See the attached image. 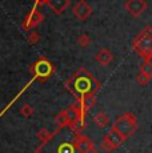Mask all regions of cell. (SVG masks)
<instances>
[{"instance_id":"7a4b0ae2","label":"cell","mask_w":152,"mask_h":153,"mask_svg":"<svg viewBox=\"0 0 152 153\" xmlns=\"http://www.w3.org/2000/svg\"><path fill=\"white\" fill-rule=\"evenodd\" d=\"M113 128L121 134L124 139L131 137L135 133L136 128H137V121L135 114L132 113H124L121 116H119L118 119L113 123Z\"/></svg>"},{"instance_id":"9a60e30c","label":"cell","mask_w":152,"mask_h":153,"mask_svg":"<svg viewBox=\"0 0 152 153\" xmlns=\"http://www.w3.org/2000/svg\"><path fill=\"white\" fill-rule=\"evenodd\" d=\"M151 77H152L151 75H147V73H144V72H140L139 75H137V77H136V81L140 85H143V87H144V85H147L148 83H150Z\"/></svg>"},{"instance_id":"d6986e66","label":"cell","mask_w":152,"mask_h":153,"mask_svg":"<svg viewBox=\"0 0 152 153\" xmlns=\"http://www.w3.org/2000/svg\"><path fill=\"white\" fill-rule=\"evenodd\" d=\"M39 40H40V35L37 33L36 31H31L30 33H28V42L31 44H36Z\"/></svg>"},{"instance_id":"6da1fadb","label":"cell","mask_w":152,"mask_h":153,"mask_svg":"<svg viewBox=\"0 0 152 153\" xmlns=\"http://www.w3.org/2000/svg\"><path fill=\"white\" fill-rule=\"evenodd\" d=\"M133 49L142 56L144 61L152 60V29L145 28L133 40Z\"/></svg>"},{"instance_id":"4fadbf2b","label":"cell","mask_w":152,"mask_h":153,"mask_svg":"<svg viewBox=\"0 0 152 153\" xmlns=\"http://www.w3.org/2000/svg\"><path fill=\"white\" fill-rule=\"evenodd\" d=\"M95 104H96L95 95H92V93H87L86 97H84V100H83V109L89 111Z\"/></svg>"},{"instance_id":"e0dca14e","label":"cell","mask_w":152,"mask_h":153,"mask_svg":"<svg viewBox=\"0 0 152 153\" xmlns=\"http://www.w3.org/2000/svg\"><path fill=\"white\" fill-rule=\"evenodd\" d=\"M140 72H144L147 75H151L152 76V61H144L140 67Z\"/></svg>"},{"instance_id":"8fae6325","label":"cell","mask_w":152,"mask_h":153,"mask_svg":"<svg viewBox=\"0 0 152 153\" xmlns=\"http://www.w3.org/2000/svg\"><path fill=\"white\" fill-rule=\"evenodd\" d=\"M93 123H95V125L98 126V128L103 129L110 124V117H108V114L104 113V112H98V113L93 116Z\"/></svg>"},{"instance_id":"ac0fdd59","label":"cell","mask_w":152,"mask_h":153,"mask_svg":"<svg viewBox=\"0 0 152 153\" xmlns=\"http://www.w3.org/2000/svg\"><path fill=\"white\" fill-rule=\"evenodd\" d=\"M37 137H39L40 141H43V143H45V141H48L51 139V133H49L47 129H40L39 133H37Z\"/></svg>"},{"instance_id":"ffe728a7","label":"cell","mask_w":152,"mask_h":153,"mask_svg":"<svg viewBox=\"0 0 152 153\" xmlns=\"http://www.w3.org/2000/svg\"><path fill=\"white\" fill-rule=\"evenodd\" d=\"M60 153H72V148H71V146H68V145L61 146Z\"/></svg>"},{"instance_id":"7c38bea8","label":"cell","mask_w":152,"mask_h":153,"mask_svg":"<svg viewBox=\"0 0 152 153\" xmlns=\"http://www.w3.org/2000/svg\"><path fill=\"white\" fill-rule=\"evenodd\" d=\"M55 121H56V124L59 125V128H61V126L71 125V120H69V116H68V113H67V109L63 111V112H60V113L56 116Z\"/></svg>"},{"instance_id":"2e32d148","label":"cell","mask_w":152,"mask_h":153,"mask_svg":"<svg viewBox=\"0 0 152 153\" xmlns=\"http://www.w3.org/2000/svg\"><path fill=\"white\" fill-rule=\"evenodd\" d=\"M20 114H22L23 117H25V119H28V117H31L32 114H34V108H32L30 104H24L20 108Z\"/></svg>"},{"instance_id":"30bf717a","label":"cell","mask_w":152,"mask_h":153,"mask_svg":"<svg viewBox=\"0 0 152 153\" xmlns=\"http://www.w3.org/2000/svg\"><path fill=\"white\" fill-rule=\"evenodd\" d=\"M95 60L99 65L101 67H108L113 61V55L110 49L107 48H100L99 52L95 55Z\"/></svg>"},{"instance_id":"8992f818","label":"cell","mask_w":152,"mask_h":153,"mask_svg":"<svg viewBox=\"0 0 152 153\" xmlns=\"http://www.w3.org/2000/svg\"><path fill=\"white\" fill-rule=\"evenodd\" d=\"M43 20H44V16L39 12L37 5H34L32 11L28 13V16L25 17L24 23H23V28H24V29H31L34 27H37V25H39Z\"/></svg>"},{"instance_id":"9c48e42d","label":"cell","mask_w":152,"mask_h":153,"mask_svg":"<svg viewBox=\"0 0 152 153\" xmlns=\"http://www.w3.org/2000/svg\"><path fill=\"white\" fill-rule=\"evenodd\" d=\"M75 148L80 153H91L93 151V144L87 136H77L75 140Z\"/></svg>"},{"instance_id":"3957f363","label":"cell","mask_w":152,"mask_h":153,"mask_svg":"<svg viewBox=\"0 0 152 153\" xmlns=\"http://www.w3.org/2000/svg\"><path fill=\"white\" fill-rule=\"evenodd\" d=\"M124 140H125L124 137L112 126L103 136V140H101V149H103L104 152H112V151H115L116 148H119L120 144Z\"/></svg>"},{"instance_id":"5b68a950","label":"cell","mask_w":152,"mask_h":153,"mask_svg":"<svg viewBox=\"0 0 152 153\" xmlns=\"http://www.w3.org/2000/svg\"><path fill=\"white\" fill-rule=\"evenodd\" d=\"M72 12H74V16L79 20V22H86V20L92 15V7L86 1V0H79V1L75 4Z\"/></svg>"},{"instance_id":"ba28073f","label":"cell","mask_w":152,"mask_h":153,"mask_svg":"<svg viewBox=\"0 0 152 153\" xmlns=\"http://www.w3.org/2000/svg\"><path fill=\"white\" fill-rule=\"evenodd\" d=\"M69 4H71L69 0H47L45 3V5L49 8V11L55 15H61L69 7Z\"/></svg>"},{"instance_id":"277c9868","label":"cell","mask_w":152,"mask_h":153,"mask_svg":"<svg viewBox=\"0 0 152 153\" xmlns=\"http://www.w3.org/2000/svg\"><path fill=\"white\" fill-rule=\"evenodd\" d=\"M148 4L145 0H125L124 10L132 17H140L145 12Z\"/></svg>"},{"instance_id":"5bb4252c","label":"cell","mask_w":152,"mask_h":153,"mask_svg":"<svg viewBox=\"0 0 152 153\" xmlns=\"http://www.w3.org/2000/svg\"><path fill=\"white\" fill-rule=\"evenodd\" d=\"M77 44L81 47V48H87V47H89V44H91V37H89V35L81 33L80 36L77 37Z\"/></svg>"},{"instance_id":"52a82bcc","label":"cell","mask_w":152,"mask_h":153,"mask_svg":"<svg viewBox=\"0 0 152 153\" xmlns=\"http://www.w3.org/2000/svg\"><path fill=\"white\" fill-rule=\"evenodd\" d=\"M52 69H54L52 64L49 63V61L44 60V59L36 61V64L34 65L35 76H36V77H39V79H47L52 73Z\"/></svg>"},{"instance_id":"44dd1931","label":"cell","mask_w":152,"mask_h":153,"mask_svg":"<svg viewBox=\"0 0 152 153\" xmlns=\"http://www.w3.org/2000/svg\"><path fill=\"white\" fill-rule=\"evenodd\" d=\"M47 0H35V5H39V4H45Z\"/></svg>"}]
</instances>
